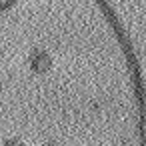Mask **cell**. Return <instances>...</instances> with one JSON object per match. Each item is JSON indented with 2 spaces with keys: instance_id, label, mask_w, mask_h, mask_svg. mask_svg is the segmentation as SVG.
I'll return each mask as SVG.
<instances>
[{
  "instance_id": "6da1fadb",
  "label": "cell",
  "mask_w": 146,
  "mask_h": 146,
  "mask_svg": "<svg viewBox=\"0 0 146 146\" xmlns=\"http://www.w3.org/2000/svg\"><path fill=\"white\" fill-rule=\"evenodd\" d=\"M48 60H50V58H48V54L40 52V56L36 58V64H34V66H36L38 70H44V68H48Z\"/></svg>"
},
{
  "instance_id": "7a4b0ae2",
  "label": "cell",
  "mask_w": 146,
  "mask_h": 146,
  "mask_svg": "<svg viewBox=\"0 0 146 146\" xmlns=\"http://www.w3.org/2000/svg\"><path fill=\"white\" fill-rule=\"evenodd\" d=\"M10 2H14V0H0V4H2V6H6V4H10Z\"/></svg>"
}]
</instances>
